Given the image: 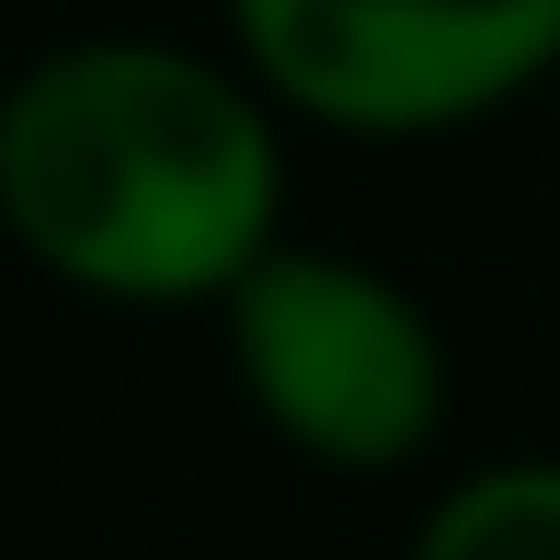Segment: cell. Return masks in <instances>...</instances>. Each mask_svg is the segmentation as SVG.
<instances>
[{
	"label": "cell",
	"mask_w": 560,
	"mask_h": 560,
	"mask_svg": "<svg viewBox=\"0 0 560 560\" xmlns=\"http://www.w3.org/2000/svg\"><path fill=\"white\" fill-rule=\"evenodd\" d=\"M412 560H560V457H492L412 526Z\"/></svg>",
	"instance_id": "277c9868"
},
{
	"label": "cell",
	"mask_w": 560,
	"mask_h": 560,
	"mask_svg": "<svg viewBox=\"0 0 560 560\" xmlns=\"http://www.w3.org/2000/svg\"><path fill=\"white\" fill-rule=\"evenodd\" d=\"M275 115L218 58L81 35L0 92V229L92 298H229L275 252Z\"/></svg>",
	"instance_id": "6da1fadb"
},
{
	"label": "cell",
	"mask_w": 560,
	"mask_h": 560,
	"mask_svg": "<svg viewBox=\"0 0 560 560\" xmlns=\"http://www.w3.org/2000/svg\"><path fill=\"white\" fill-rule=\"evenodd\" d=\"M229 23L332 126H457L560 58V0H229Z\"/></svg>",
	"instance_id": "3957f363"
},
{
	"label": "cell",
	"mask_w": 560,
	"mask_h": 560,
	"mask_svg": "<svg viewBox=\"0 0 560 560\" xmlns=\"http://www.w3.org/2000/svg\"><path fill=\"white\" fill-rule=\"evenodd\" d=\"M218 310H229L241 400L298 457H320V469H400V457L435 446V423H446V332L377 264L275 241Z\"/></svg>",
	"instance_id": "7a4b0ae2"
}]
</instances>
